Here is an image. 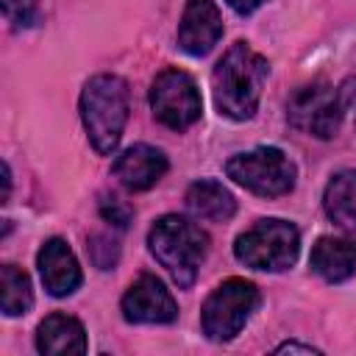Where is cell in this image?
Segmentation results:
<instances>
[{
	"mask_svg": "<svg viewBox=\"0 0 356 356\" xmlns=\"http://www.w3.org/2000/svg\"><path fill=\"white\" fill-rule=\"evenodd\" d=\"M270 64L248 42H234L211 70V92L220 114L231 120H250L259 108Z\"/></svg>",
	"mask_w": 356,
	"mask_h": 356,
	"instance_id": "obj_1",
	"label": "cell"
},
{
	"mask_svg": "<svg viewBox=\"0 0 356 356\" xmlns=\"http://www.w3.org/2000/svg\"><path fill=\"white\" fill-rule=\"evenodd\" d=\"M81 120L92 147L111 156L128 122V83L111 72L92 75L81 92Z\"/></svg>",
	"mask_w": 356,
	"mask_h": 356,
	"instance_id": "obj_2",
	"label": "cell"
},
{
	"mask_svg": "<svg viewBox=\"0 0 356 356\" xmlns=\"http://www.w3.org/2000/svg\"><path fill=\"white\" fill-rule=\"evenodd\" d=\"M147 245L156 261L170 273V278L181 289H189L206 259L209 236L206 231H200L197 222L181 214H164L153 222L147 234Z\"/></svg>",
	"mask_w": 356,
	"mask_h": 356,
	"instance_id": "obj_3",
	"label": "cell"
},
{
	"mask_svg": "<svg viewBox=\"0 0 356 356\" xmlns=\"http://www.w3.org/2000/svg\"><path fill=\"white\" fill-rule=\"evenodd\" d=\"M298 253H300V231L289 220H278V217L253 222L234 242V256L245 267L264 273L289 270L298 261Z\"/></svg>",
	"mask_w": 356,
	"mask_h": 356,
	"instance_id": "obj_4",
	"label": "cell"
},
{
	"mask_svg": "<svg viewBox=\"0 0 356 356\" xmlns=\"http://www.w3.org/2000/svg\"><path fill=\"white\" fill-rule=\"evenodd\" d=\"M228 178L261 197H278L292 192L298 170L292 159L278 147H253L248 153H236L225 161Z\"/></svg>",
	"mask_w": 356,
	"mask_h": 356,
	"instance_id": "obj_5",
	"label": "cell"
},
{
	"mask_svg": "<svg viewBox=\"0 0 356 356\" xmlns=\"http://www.w3.org/2000/svg\"><path fill=\"white\" fill-rule=\"evenodd\" d=\"M256 306H259L256 284H250L245 278H228V281L217 284L200 309L203 334L214 342L234 339L245 328V323L250 320Z\"/></svg>",
	"mask_w": 356,
	"mask_h": 356,
	"instance_id": "obj_6",
	"label": "cell"
},
{
	"mask_svg": "<svg viewBox=\"0 0 356 356\" xmlns=\"http://www.w3.org/2000/svg\"><path fill=\"white\" fill-rule=\"evenodd\" d=\"M286 120L300 134L331 139L342 122V97L328 81L317 78L292 92L286 100Z\"/></svg>",
	"mask_w": 356,
	"mask_h": 356,
	"instance_id": "obj_7",
	"label": "cell"
},
{
	"mask_svg": "<svg viewBox=\"0 0 356 356\" xmlns=\"http://www.w3.org/2000/svg\"><path fill=\"white\" fill-rule=\"evenodd\" d=\"M150 108L153 117L172 131H184L195 125L203 111V100L195 78L178 67L161 70L150 83Z\"/></svg>",
	"mask_w": 356,
	"mask_h": 356,
	"instance_id": "obj_8",
	"label": "cell"
},
{
	"mask_svg": "<svg viewBox=\"0 0 356 356\" xmlns=\"http://www.w3.org/2000/svg\"><path fill=\"white\" fill-rule=\"evenodd\" d=\"M122 317L128 323H139V325H156V323H172L178 317V306L175 298L170 295V289L150 273L139 275L128 292L122 295Z\"/></svg>",
	"mask_w": 356,
	"mask_h": 356,
	"instance_id": "obj_9",
	"label": "cell"
},
{
	"mask_svg": "<svg viewBox=\"0 0 356 356\" xmlns=\"http://www.w3.org/2000/svg\"><path fill=\"white\" fill-rule=\"evenodd\" d=\"M222 36V17L214 0H186L178 22V47L186 56H206Z\"/></svg>",
	"mask_w": 356,
	"mask_h": 356,
	"instance_id": "obj_10",
	"label": "cell"
},
{
	"mask_svg": "<svg viewBox=\"0 0 356 356\" xmlns=\"http://www.w3.org/2000/svg\"><path fill=\"white\" fill-rule=\"evenodd\" d=\"M36 267H39V275H42L44 289H47L53 298H67V295H72V292L81 286V281H83L81 264H78L72 248H70L61 236H53V239H47V242L39 248Z\"/></svg>",
	"mask_w": 356,
	"mask_h": 356,
	"instance_id": "obj_11",
	"label": "cell"
},
{
	"mask_svg": "<svg viewBox=\"0 0 356 356\" xmlns=\"http://www.w3.org/2000/svg\"><path fill=\"white\" fill-rule=\"evenodd\" d=\"M164 172H167V156L153 145H131L114 161V178L131 192L150 189L153 184L161 181Z\"/></svg>",
	"mask_w": 356,
	"mask_h": 356,
	"instance_id": "obj_12",
	"label": "cell"
},
{
	"mask_svg": "<svg viewBox=\"0 0 356 356\" xmlns=\"http://www.w3.org/2000/svg\"><path fill=\"white\" fill-rule=\"evenodd\" d=\"M309 264L328 284L348 281L350 275H356V239H348V236H320L317 245L312 248Z\"/></svg>",
	"mask_w": 356,
	"mask_h": 356,
	"instance_id": "obj_13",
	"label": "cell"
},
{
	"mask_svg": "<svg viewBox=\"0 0 356 356\" xmlns=\"http://www.w3.org/2000/svg\"><path fill=\"white\" fill-rule=\"evenodd\" d=\"M36 350L47 356L61 353H83L86 350V331L81 320L70 314H50L36 328Z\"/></svg>",
	"mask_w": 356,
	"mask_h": 356,
	"instance_id": "obj_14",
	"label": "cell"
},
{
	"mask_svg": "<svg viewBox=\"0 0 356 356\" xmlns=\"http://www.w3.org/2000/svg\"><path fill=\"white\" fill-rule=\"evenodd\" d=\"M186 209L197 220L209 222H228L236 211L234 195L214 178H200L186 189Z\"/></svg>",
	"mask_w": 356,
	"mask_h": 356,
	"instance_id": "obj_15",
	"label": "cell"
},
{
	"mask_svg": "<svg viewBox=\"0 0 356 356\" xmlns=\"http://www.w3.org/2000/svg\"><path fill=\"white\" fill-rule=\"evenodd\" d=\"M323 209L334 225L356 231V170H339L331 175L323 192Z\"/></svg>",
	"mask_w": 356,
	"mask_h": 356,
	"instance_id": "obj_16",
	"label": "cell"
},
{
	"mask_svg": "<svg viewBox=\"0 0 356 356\" xmlns=\"http://www.w3.org/2000/svg\"><path fill=\"white\" fill-rule=\"evenodd\" d=\"M0 306H3L6 317L28 314L33 306L31 278L17 264H3V270H0Z\"/></svg>",
	"mask_w": 356,
	"mask_h": 356,
	"instance_id": "obj_17",
	"label": "cell"
},
{
	"mask_svg": "<svg viewBox=\"0 0 356 356\" xmlns=\"http://www.w3.org/2000/svg\"><path fill=\"white\" fill-rule=\"evenodd\" d=\"M3 14L14 28H28L36 22V0H3Z\"/></svg>",
	"mask_w": 356,
	"mask_h": 356,
	"instance_id": "obj_18",
	"label": "cell"
},
{
	"mask_svg": "<svg viewBox=\"0 0 356 356\" xmlns=\"http://www.w3.org/2000/svg\"><path fill=\"white\" fill-rule=\"evenodd\" d=\"M100 214H103L106 222H114L117 228H125V225L131 222V217H134V209H131L122 197H117V195H103V200H100Z\"/></svg>",
	"mask_w": 356,
	"mask_h": 356,
	"instance_id": "obj_19",
	"label": "cell"
},
{
	"mask_svg": "<svg viewBox=\"0 0 356 356\" xmlns=\"http://www.w3.org/2000/svg\"><path fill=\"white\" fill-rule=\"evenodd\" d=\"M236 14H253L256 8H261L267 0H225Z\"/></svg>",
	"mask_w": 356,
	"mask_h": 356,
	"instance_id": "obj_20",
	"label": "cell"
},
{
	"mask_svg": "<svg viewBox=\"0 0 356 356\" xmlns=\"http://www.w3.org/2000/svg\"><path fill=\"white\" fill-rule=\"evenodd\" d=\"M275 353H320V350L312 345H300V342H284L275 348Z\"/></svg>",
	"mask_w": 356,
	"mask_h": 356,
	"instance_id": "obj_21",
	"label": "cell"
},
{
	"mask_svg": "<svg viewBox=\"0 0 356 356\" xmlns=\"http://www.w3.org/2000/svg\"><path fill=\"white\" fill-rule=\"evenodd\" d=\"M8 195H11V170L3 161V203H8Z\"/></svg>",
	"mask_w": 356,
	"mask_h": 356,
	"instance_id": "obj_22",
	"label": "cell"
},
{
	"mask_svg": "<svg viewBox=\"0 0 356 356\" xmlns=\"http://www.w3.org/2000/svg\"><path fill=\"white\" fill-rule=\"evenodd\" d=\"M350 108H353V122H356V86H353V92H350Z\"/></svg>",
	"mask_w": 356,
	"mask_h": 356,
	"instance_id": "obj_23",
	"label": "cell"
}]
</instances>
